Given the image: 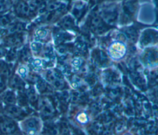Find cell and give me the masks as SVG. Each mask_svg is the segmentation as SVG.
<instances>
[{"instance_id": "obj_19", "label": "cell", "mask_w": 158, "mask_h": 135, "mask_svg": "<svg viewBox=\"0 0 158 135\" xmlns=\"http://www.w3.org/2000/svg\"><path fill=\"white\" fill-rule=\"evenodd\" d=\"M12 135H14V134H12Z\"/></svg>"}, {"instance_id": "obj_1", "label": "cell", "mask_w": 158, "mask_h": 135, "mask_svg": "<svg viewBox=\"0 0 158 135\" xmlns=\"http://www.w3.org/2000/svg\"><path fill=\"white\" fill-rule=\"evenodd\" d=\"M18 130L15 121L7 115L0 116V133L2 135H12Z\"/></svg>"}, {"instance_id": "obj_13", "label": "cell", "mask_w": 158, "mask_h": 135, "mask_svg": "<svg viewBox=\"0 0 158 135\" xmlns=\"http://www.w3.org/2000/svg\"><path fill=\"white\" fill-rule=\"evenodd\" d=\"M37 87H38V90L41 92H44L46 89L45 83L42 80H38V81H37Z\"/></svg>"}, {"instance_id": "obj_9", "label": "cell", "mask_w": 158, "mask_h": 135, "mask_svg": "<svg viewBox=\"0 0 158 135\" xmlns=\"http://www.w3.org/2000/svg\"><path fill=\"white\" fill-rule=\"evenodd\" d=\"M11 86L13 88L19 90H22L24 88V83L18 76L13 77L11 81Z\"/></svg>"}, {"instance_id": "obj_18", "label": "cell", "mask_w": 158, "mask_h": 135, "mask_svg": "<svg viewBox=\"0 0 158 135\" xmlns=\"http://www.w3.org/2000/svg\"><path fill=\"white\" fill-rule=\"evenodd\" d=\"M1 105L0 104V111H1Z\"/></svg>"}, {"instance_id": "obj_4", "label": "cell", "mask_w": 158, "mask_h": 135, "mask_svg": "<svg viewBox=\"0 0 158 135\" xmlns=\"http://www.w3.org/2000/svg\"><path fill=\"white\" fill-rule=\"evenodd\" d=\"M5 112L7 116L12 118L22 119L27 115L26 112L23 108L15 105H7L5 108Z\"/></svg>"}, {"instance_id": "obj_14", "label": "cell", "mask_w": 158, "mask_h": 135, "mask_svg": "<svg viewBox=\"0 0 158 135\" xmlns=\"http://www.w3.org/2000/svg\"><path fill=\"white\" fill-rule=\"evenodd\" d=\"M9 22H10V20L7 16H3L0 18V23L3 26H6L8 25Z\"/></svg>"}, {"instance_id": "obj_7", "label": "cell", "mask_w": 158, "mask_h": 135, "mask_svg": "<svg viewBox=\"0 0 158 135\" xmlns=\"http://www.w3.org/2000/svg\"><path fill=\"white\" fill-rule=\"evenodd\" d=\"M26 96L28 99V102L31 105H38V96L33 88H30L27 91Z\"/></svg>"}, {"instance_id": "obj_17", "label": "cell", "mask_w": 158, "mask_h": 135, "mask_svg": "<svg viewBox=\"0 0 158 135\" xmlns=\"http://www.w3.org/2000/svg\"><path fill=\"white\" fill-rule=\"evenodd\" d=\"M4 54V49L2 47H0V57L3 56Z\"/></svg>"}, {"instance_id": "obj_12", "label": "cell", "mask_w": 158, "mask_h": 135, "mask_svg": "<svg viewBox=\"0 0 158 135\" xmlns=\"http://www.w3.org/2000/svg\"><path fill=\"white\" fill-rule=\"evenodd\" d=\"M0 73L4 75L8 74V68L6 64L2 60H0Z\"/></svg>"}, {"instance_id": "obj_10", "label": "cell", "mask_w": 158, "mask_h": 135, "mask_svg": "<svg viewBox=\"0 0 158 135\" xmlns=\"http://www.w3.org/2000/svg\"><path fill=\"white\" fill-rule=\"evenodd\" d=\"M6 41H7V44L9 46L10 45L12 46H17L21 44L22 41V39L20 36L12 35L7 39Z\"/></svg>"}, {"instance_id": "obj_2", "label": "cell", "mask_w": 158, "mask_h": 135, "mask_svg": "<svg viewBox=\"0 0 158 135\" xmlns=\"http://www.w3.org/2000/svg\"><path fill=\"white\" fill-rule=\"evenodd\" d=\"M22 128L27 135H36L40 129V121L36 117H30L22 123Z\"/></svg>"}, {"instance_id": "obj_11", "label": "cell", "mask_w": 158, "mask_h": 135, "mask_svg": "<svg viewBox=\"0 0 158 135\" xmlns=\"http://www.w3.org/2000/svg\"><path fill=\"white\" fill-rule=\"evenodd\" d=\"M23 25L22 23H17L14 25H12L10 30V31L11 33H14V32H17V31H20L21 30H22L23 29Z\"/></svg>"}, {"instance_id": "obj_16", "label": "cell", "mask_w": 158, "mask_h": 135, "mask_svg": "<svg viewBox=\"0 0 158 135\" xmlns=\"http://www.w3.org/2000/svg\"><path fill=\"white\" fill-rule=\"evenodd\" d=\"M5 88V83L2 80L0 79V93Z\"/></svg>"}, {"instance_id": "obj_6", "label": "cell", "mask_w": 158, "mask_h": 135, "mask_svg": "<svg viewBox=\"0 0 158 135\" xmlns=\"http://www.w3.org/2000/svg\"><path fill=\"white\" fill-rule=\"evenodd\" d=\"M17 12L23 16H28L30 13V10L28 4L24 2H19L16 7Z\"/></svg>"}, {"instance_id": "obj_15", "label": "cell", "mask_w": 158, "mask_h": 135, "mask_svg": "<svg viewBox=\"0 0 158 135\" xmlns=\"http://www.w3.org/2000/svg\"><path fill=\"white\" fill-rule=\"evenodd\" d=\"M6 2L2 1H0V13L4 11L6 9Z\"/></svg>"}, {"instance_id": "obj_8", "label": "cell", "mask_w": 158, "mask_h": 135, "mask_svg": "<svg viewBox=\"0 0 158 135\" xmlns=\"http://www.w3.org/2000/svg\"><path fill=\"white\" fill-rule=\"evenodd\" d=\"M43 135H58L57 129L54 125L48 123L44 127Z\"/></svg>"}, {"instance_id": "obj_5", "label": "cell", "mask_w": 158, "mask_h": 135, "mask_svg": "<svg viewBox=\"0 0 158 135\" xmlns=\"http://www.w3.org/2000/svg\"><path fill=\"white\" fill-rule=\"evenodd\" d=\"M2 100L7 105H14L16 102V97L13 91H6L2 96Z\"/></svg>"}, {"instance_id": "obj_3", "label": "cell", "mask_w": 158, "mask_h": 135, "mask_svg": "<svg viewBox=\"0 0 158 135\" xmlns=\"http://www.w3.org/2000/svg\"><path fill=\"white\" fill-rule=\"evenodd\" d=\"M40 114L43 118H49L54 113V108L49 99L46 97L41 98L38 100Z\"/></svg>"}]
</instances>
